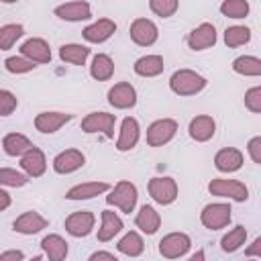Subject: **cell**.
<instances>
[{
	"label": "cell",
	"mask_w": 261,
	"mask_h": 261,
	"mask_svg": "<svg viewBox=\"0 0 261 261\" xmlns=\"http://www.w3.org/2000/svg\"><path fill=\"white\" fill-rule=\"evenodd\" d=\"M206 77L192 69H177L169 77V88L177 96H194L206 88Z\"/></svg>",
	"instance_id": "6da1fadb"
},
{
	"label": "cell",
	"mask_w": 261,
	"mask_h": 261,
	"mask_svg": "<svg viewBox=\"0 0 261 261\" xmlns=\"http://www.w3.org/2000/svg\"><path fill=\"white\" fill-rule=\"evenodd\" d=\"M137 198H139V192H137V186L126 181V179H120L114 190L110 192V196H106V202L110 206H118L122 212L130 214L137 206Z\"/></svg>",
	"instance_id": "7a4b0ae2"
},
{
	"label": "cell",
	"mask_w": 261,
	"mask_h": 261,
	"mask_svg": "<svg viewBox=\"0 0 261 261\" xmlns=\"http://www.w3.org/2000/svg\"><path fill=\"white\" fill-rule=\"evenodd\" d=\"M208 192L212 196H220V198H230L234 202H245L249 198V190L243 181L239 179H224V177H216L208 184Z\"/></svg>",
	"instance_id": "3957f363"
},
{
	"label": "cell",
	"mask_w": 261,
	"mask_h": 261,
	"mask_svg": "<svg viewBox=\"0 0 261 261\" xmlns=\"http://www.w3.org/2000/svg\"><path fill=\"white\" fill-rule=\"evenodd\" d=\"M230 206L224 202H216V204H208L204 206V210L200 212V220L206 228L210 230H218L224 228L230 222Z\"/></svg>",
	"instance_id": "277c9868"
},
{
	"label": "cell",
	"mask_w": 261,
	"mask_h": 261,
	"mask_svg": "<svg viewBox=\"0 0 261 261\" xmlns=\"http://www.w3.org/2000/svg\"><path fill=\"white\" fill-rule=\"evenodd\" d=\"M177 133V122L173 118H159L149 124L147 128V143L151 147H161L169 143Z\"/></svg>",
	"instance_id": "5b68a950"
},
{
	"label": "cell",
	"mask_w": 261,
	"mask_h": 261,
	"mask_svg": "<svg viewBox=\"0 0 261 261\" xmlns=\"http://www.w3.org/2000/svg\"><path fill=\"white\" fill-rule=\"evenodd\" d=\"M192 247V241L186 232H169L159 241V253L165 259H177L186 255Z\"/></svg>",
	"instance_id": "8992f818"
},
{
	"label": "cell",
	"mask_w": 261,
	"mask_h": 261,
	"mask_svg": "<svg viewBox=\"0 0 261 261\" xmlns=\"http://www.w3.org/2000/svg\"><path fill=\"white\" fill-rule=\"evenodd\" d=\"M149 194L157 204L167 206L177 198V184L173 177H153L149 179Z\"/></svg>",
	"instance_id": "52a82bcc"
},
{
	"label": "cell",
	"mask_w": 261,
	"mask_h": 261,
	"mask_svg": "<svg viewBox=\"0 0 261 261\" xmlns=\"http://www.w3.org/2000/svg\"><path fill=\"white\" fill-rule=\"evenodd\" d=\"M114 114L108 112H90L84 120H82V130L84 133H102L104 137L112 139L114 137Z\"/></svg>",
	"instance_id": "ba28073f"
},
{
	"label": "cell",
	"mask_w": 261,
	"mask_h": 261,
	"mask_svg": "<svg viewBox=\"0 0 261 261\" xmlns=\"http://www.w3.org/2000/svg\"><path fill=\"white\" fill-rule=\"evenodd\" d=\"M128 33H130V39L141 47L153 45L157 41V37H159V31H157L155 22L149 20V18H135Z\"/></svg>",
	"instance_id": "9c48e42d"
},
{
	"label": "cell",
	"mask_w": 261,
	"mask_h": 261,
	"mask_svg": "<svg viewBox=\"0 0 261 261\" xmlns=\"http://www.w3.org/2000/svg\"><path fill=\"white\" fill-rule=\"evenodd\" d=\"M108 102L118 110L133 108L137 104V92L128 82H118L108 90Z\"/></svg>",
	"instance_id": "30bf717a"
},
{
	"label": "cell",
	"mask_w": 261,
	"mask_h": 261,
	"mask_svg": "<svg viewBox=\"0 0 261 261\" xmlns=\"http://www.w3.org/2000/svg\"><path fill=\"white\" fill-rule=\"evenodd\" d=\"M20 53L24 59L33 61V63H49L51 61V49H49V43L45 39H39V37H33V39H27L22 45H20Z\"/></svg>",
	"instance_id": "8fae6325"
},
{
	"label": "cell",
	"mask_w": 261,
	"mask_h": 261,
	"mask_svg": "<svg viewBox=\"0 0 261 261\" xmlns=\"http://www.w3.org/2000/svg\"><path fill=\"white\" fill-rule=\"evenodd\" d=\"M94 222H96V216L92 212L80 210V212H73L65 218V230L71 237H88L94 228Z\"/></svg>",
	"instance_id": "7c38bea8"
},
{
	"label": "cell",
	"mask_w": 261,
	"mask_h": 261,
	"mask_svg": "<svg viewBox=\"0 0 261 261\" xmlns=\"http://www.w3.org/2000/svg\"><path fill=\"white\" fill-rule=\"evenodd\" d=\"M216 43V29L214 24L210 22H202L198 24L190 35H188V45L190 49L194 51H202V49H208Z\"/></svg>",
	"instance_id": "4fadbf2b"
},
{
	"label": "cell",
	"mask_w": 261,
	"mask_h": 261,
	"mask_svg": "<svg viewBox=\"0 0 261 261\" xmlns=\"http://www.w3.org/2000/svg\"><path fill=\"white\" fill-rule=\"evenodd\" d=\"M47 218H43L39 212L35 210H29V212H22L14 222H12V228L20 234H37L41 232L43 228H47Z\"/></svg>",
	"instance_id": "5bb4252c"
},
{
	"label": "cell",
	"mask_w": 261,
	"mask_h": 261,
	"mask_svg": "<svg viewBox=\"0 0 261 261\" xmlns=\"http://www.w3.org/2000/svg\"><path fill=\"white\" fill-rule=\"evenodd\" d=\"M114 31H116V22L114 20H110V18H98L96 22H92L90 27H86L82 31V35H84V39L88 43H104V41H108L114 35Z\"/></svg>",
	"instance_id": "9a60e30c"
},
{
	"label": "cell",
	"mask_w": 261,
	"mask_h": 261,
	"mask_svg": "<svg viewBox=\"0 0 261 261\" xmlns=\"http://www.w3.org/2000/svg\"><path fill=\"white\" fill-rule=\"evenodd\" d=\"M73 118V114H67V112H41L37 114L35 118V128L39 133H45V135H51L55 130H59L65 122H69Z\"/></svg>",
	"instance_id": "2e32d148"
},
{
	"label": "cell",
	"mask_w": 261,
	"mask_h": 261,
	"mask_svg": "<svg viewBox=\"0 0 261 261\" xmlns=\"http://www.w3.org/2000/svg\"><path fill=\"white\" fill-rule=\"evenodd\" d=\"M84 163H86V157H84L82 151H77V149H65L59 155H55L53 169L57 173H71V171L80 169Z\"/></svg>",
	"instance_id": "e0dca14e"
},
{
	"label": "cell",
	"mask_w": 261,
	"mask_h": 261,
	"mask_svg": "<svg viewBox=\"0 0 261 261\" xmlns=\"http://www.w3.org/2000/svg\"><path fill=\"white\" fill-rule=\"evenodd\" d=\"M188 130H190V137H192L194 141L204 143V141H208V139L214 137V133H216V122H214L212 116L200 114V116H196V118L190 120Z\"/></svg>",
	"instance_id": "ac0fdd59"
},
{
	"label": "cell",
	"mask_w": 261,
	"mask_h": 261,
	"mask_svg": "<svg viewBox=\"0 0 261 261\" xmlns=\"http://www.w3.org/2000/svg\"><path fill=\"white\" fill-rule=\"evenodd\" d=\"M20 167L24 169V173L29 177H39L45 173L47 169V159H45V153L39 149V147H33L31 151H27L22 157H20Z\"/></svg>",
	"instance_id": "d6986e66"
},
{
	"label": "cell",
	"mask_w": 261,
	"mask_h": 261,
	"mask_svg": "<svg viewBox=\"0 0 261 261\" xmlns=\"http://www.w3.org/2000/svg\"><path fill=\"white\" fill-rule=\"evenodd\" d=\"M55 14L61 20H71V22L88 20L92 16V6L88 2H65L55 8Z\"/></svg>",
	"instance_id": "ffe728a7"
},
{
	"label": "cell",
	"mask_w": 261,
	"mask_h": 261,
	"mask_svg": "<svg viewBox=\"0 0 261 261\" xmlns=\"http://www.w3.org/2000/svg\"><path fill=\"white\" fill-rule=\"evenodd\" d=\"M214 165L218 171H224V173H230V171H237L241 169L243 165V153L234 147H226V149H220L214 157Z\"/></svg>",
	"instance_id": "44dd1931"
},
{
	"label": "cell",
	"mask_w": 261,
	"mask_h": 261,
	"mask_svg": "<svg viewBox=\"0 0 261 261\" xmlns=\"http://www.w3.org/2000/svg\"><path fill=\"white\" fill-rule=\"evenodd\" d=\"M108 190H110V186L106 181H86V184H77V186L69 188L65 192V198L67 200H88V198H94Z\"/></svg>",
	"instance_id": "7402d4cb"
},
{
	"label": "cell",
	"mask_w": 261,
	"mask_h": 261,
	"mask_svg": "<svg viewBox=\"0 0 261 261\" xmlns=\"http://www.w3.org/2000/svg\"><path fill=\"white\" fill-rule=\"evenodd\" d=\"M139 141V122L130 116H126L120 124V135L116 141V149L118 151H130Z\"/></svg>",
	"instance_id": "603a6c76"
},
{
	"label": "cell",
	"mask_w": 261,
	"mask_h": 261,
	"mask_svg": "<svg viewBox=\"0 0 261 261\" xmlns=\"http://www.w3.org/2000/svg\"><path fill=\"white\" fill-rule=\"evenodd\" d=\"M135 224L145 234H155L159 230V226H161V216L153 206L145 204V206H141V210H139V214L135 218Z\"/></svg>",
	"instance_id": "cb8c5ba5"
},
{
	"label": "cell",
	"mask_w": 261,
	"mask_h": 261,
	"mask_svg": "<svg viewBox=\"0 0 261 261\" xmlns=\"http://www.w3.org/2000/svg\"><path fill=\"white\" fill-rule=\"evenodd\" d=\"M41 249L49 257V261H63L67 257V243L59 234H47L41 241Z\"/></svg>",
	"instance_id": "d4e9b609"
},
{
	"label": "cell",
	"mask_w": 261,
	"mask_h": 261,
	"mask_svg": "<svg viewBox=\"0 0 261 261\" xmlns=\"http://www.w3.org/2000/svg\"><path fill=\"white\" fill-rule=\"evenodd\" d=\"M2 147H4V153L10 155V157H22L27 151H31L35 145L20 133H10L4 137L2 141Z\"/></svg>",
	"instance_id": "484cf974"
},
{
	"label": "cell",
	"mask_w": 261,
	"mask_h": 261,
	"mask_svg": "<svg viewBox=\"0 0 261 261\" xmlns=\"http://www.w3.org/2000/svg\"><path fill=\"white\" fill-rule=\"evenodd\" d=\"M163 57L161 55H145L135 61V73L143 77H155L163 71Z\"/></svg>",
	"instance_id": "4316f807"
},
{
	"label": "cell",
	"mask_w": 261,
	"mask_h": 261,
	"mask_svg": "<svg viewBox=\"0 0 261 261\" xmlns=\"http://www.w3.org/2000/svg\"><path fill=\"white\" fill-rule=\"evenodd\" d=\"M112 73H114V63H112L110 55H106V53L94 55L92 65H90V75L98 82H106L112 77Z\"/></svg>",
	"instance_id": "83f0119b"
},
{
	"label": "cell",
	"mask_w": 261,
	"mask_h": 261,
	"mask_svg": "<svg viewBox=\"0 0 261 261\" xmlns=\"http://www.w3.org/2000/svg\"><path fill=\"white\" fill-rule=\"evenodd\" d=\"M120 230H122V220L114 212L104 210L102 212V226L98 228V241L106 243V241L114 239V234H118Z\"/></svg>",
	"instance_id": "f1b7e54d"
},
{
	"label": "cell",
	"mask_w": 261,
	"mask_h": 261,
	"mask_svg": "<svg viewBox=\"0 0 261 261\" xmlns=\"http://www.w3.org/2000/svg\"><path fill=\"white\" fill-rule=\"evenodd\" d=\"M88 55H90V49L86 45H77V43H67V45H61V49H59L61 61H67L73 65H84Z\"/></svg>",
	"instance_id": "f546056e"
},
{
	"label": "cell",
	"mask_w": 261,
	"mask_h": 261,
	"mask_svg": "<svg viewBox=\"0 0 261 261\" xmlns=\"http://www.w3.org/2000/svg\"><path fill=\"white\" fill-rule=\"evenodd\" d=\"M116 249H118L122 255H126V257H139V255L145 251V243H143V239L139 237V232L130 230V232H126V234L116 243Z\"/></svg>",
	"instance_id": "4dcf8cb0"
},
{
	"label": "cell",
	"mask_w": 261,
	"mask_h": 261,
	"mask_svg": "<svg viewBox=\"0 0 261 261\" xmlns=\"http://www.w3.org/2000/svg\"><path fill=\"white\" fill-rule=\"evenodd\" d=\"M232 69L241 75H261V59L253 55H241L232 61Z\"/></svg>",
	"instance_id": "1f68e13d"
},
{
	"label": "cell",
	"mask_w": 261,
	"mask_h": 261,
	"mask_svg": "<svg viewBox=\"0 0 261 261\" xmlns=\"http://www.w3.org/2000/svg\"><path fill=\"white\" fill-rule=\"evenodd\" d=\"M245 239H247V228L239 224V226H234L232 230H228V232L222 237L220 247H222L224 253H234L237 249H241V245L245 243Z\"/></svg>",
	"instance_id": "d6a6232c"
},
{
	"label": "cell",
	"mask_w": 261,
	"mask_h": 261,
	"mask_svg": "<svg viewBox=\"0 0 261 261\" xmlns=\"http://www.w3.org/2000/svg\"><path fill=\"white\" fill-rule=\"evenodd\" d=\"M251 41V29H247V27H226V31H224V43L228 45V47H241V45H245V43H249Z\"/></svg>",
	"instance_id": "836d02e7"
},
{
	"label": "cell",
	"mask_w": 261,
	"mask_h": 261,
	"mask_svg": "<svg viewBox=\"0 0 261 261\" xmlns=\"http://www.w3.org/2000/svg\"><path fill=\"white\" fill-rule=\"evenodd\" d=\"M22 35H24L22 24H4V27H0V49L2 51L10 49Z\"/></svg>",
	"instance_id": "e575fe53"
},
{
	"label": "cell",
	"mask_w": 261,
	"mask_h": 261,
	"mask_svg": "<svg viewBox=\"0 0 261 261\" xmlns=\"http://www.w3.org/2000/svg\"><path fill=\"white\" fill-rule=\"evenodd\" d=\"M220 12L228 18H245L249 14V2L247 0H226L220 4Z\"/></svg>",
	"instance_id": "d590c367"
},
{
	"label": "cell",
	"mask_w": 261,
	"mask_h": 261,
	"mask_svg": "<svg viewBox=\"0 0 261 261\" xmlns=\"http://www.w3.org/2000/svg\"><path fill=\"white\" fill-rule=\"evenodd\" d=\"M29 181L27 173H20L16 169L10 167H0V186H8V188H22Z\"/></svg>",
	"instance_id": "8d00e7d4"
},
{
	"label": "cell",
	"mask_w": 261,
	"mask_h": 261,
	"mask_svg": "<svg viewBox=\"0 0 261 261\" xmlns=\"http://www.w3.org/2000/svg\"><path fill=\"white\" fill-rule=\"evenodd\" d=\"M4 67H6L10 73H27V71H33L37 65L20 55V57H8V59L4 61Z\"/></svg>",
	"instance_id": "74e56055"
},
{
	"label": "cell",
	"mask_w": 261,
	"mask_h": 261,
	"mask_svg": "<svg viewBox=\"0 0 261 261\" xmlns=\"http://www.w3.org/2000/svg\"><path fill=\"white\" fill-rule=\"evenodd\" d=\"M177 0H151L149 2V8L157 14V16H163V18H167V16H171L175 10H177Z\"/></svg>",
	"instance_id": "f35d334b"
},
{
	"label": "cell",
	"mask_w": 261,
	"mask_h": 261,
	"mask_svg": "<svg viewBox=\"0 0 261 261\" xmlns=\"http://www.w3.org/2000/svg\"><path fill=\"white\" fill-rule=\"evenodd\" d=\"M16 104H18V100H16V96H14L12 92L0 90V116L12 114V112L16 110Z\"/></svg>",
	"instance_id": "ab89813d"
},
{
	"label": "cell",
	"mask_w": 261,
	"mask_h": 261,
	"mask_svg": "<svg viewBox=\"0 0 261 261\" xmlns=\"http://www.w3.org/2000/svg\"><path fill=\"white\" fill-rule=\"evenodd\" d=\"M245 106L251 112H261V86H253L251 90H247L245 94Z\"/></svg>",
	"instance_id": "60d3db41"
},
{
	"label": "cell",
	"mask_w": 261,
	"mask_h": 261,
	"mask_svg": "<svg viewBox=\"0 0 261 261\" xmlns=\"http://www.w3.org/2000/svg\"><path fill=\"white\" fill-rule=\"evenodd\" d=\"M247 149H249L251 159H253L255 163H261V137H253V139L249 141Z\"/></svg>",
	"instance_id": "b9f144b4"
},
{
	"label": "cell",
	"mask_w": 261,
	"mask_h": 261,
	"mask_svg": "<svg viewBox=\"0 0 261 261\" xmlns=\"http://www.w3.org/2000/svg\"><path fill=\"white\" fill-rule=\"evenodd\" d=\"M24 253L20 249H10V251H4L0 253V261H22Z\"/></svg>",
	"instance_id": "7bdbcfd3"
},
{
	"label": "cell",
	"mask_w": 261,
	"mask_h": 261,
	"mask_svg": "<svg viewBox=\"0 0 261 261\" xmlns=\"http://www.w3.org/2000/svg\"><path fill=\"white\" fill-rule=\"evenodd\" d=\"M88 261H118V259L112 253H108V251H96V253L90 255Z\"/></svg>",
	"instance_id": "ee69618b"
},
{
	"label": "cell",
	"mask_w": 261,
	"mask_h": 261,
	"mask_svg": "<svg viewBox=\"0 0 261 261\" xmlns=\"http://www.w3.org/2000/svg\"><path fill=\"white\" fill-rule=\"evenodd\" d=\"M245 255H247V257H261V239H259V237L251 243V247L245 251Z\"/></svg>",
	"instance_id": "f6af8a7d"
},
{
	"label": "cell",
	"mask_w": 261,
	"mask_h": 261,
	"mask_svg": "<svg viewBox=\"0 0 261 261\" xmlns=\"http://www.w3.org/2000/svg\"><path fill=\"white\" fill-rule=\"evenodd\" d=\"M10 202H12L10 194H8V192H4V190L0 188V210H6V208L10 206Z\"/></svg>",
	"instance_id": "bcb514c9"
},
{
	"label": "cell",
	"mask_w": 261,
	"mask_h": 261,
	"mask_svg": "<svg viewBox=\"0 0 261 261\" xmlns=\"http://www.w3.org/2000/svg\"><path fill=\"white\" fill-rule=\"evenodd\" d=\"M188 261H206V255H204V251L200 249V251H196V253H194V255H192Z\"/></svg>",
	"instance_id": "7dc6e473"
},
{
	"label": "cell",
	"mask_w": 261,
	"mask_h": 261,
	"mask_svg": "<svg viewBox=\"0 0 261 261\" xmlns=\"http://www.w3.org/2000/svg\"><path fill=\"white\" fill-rule=\"evenodd\" d=\"M31 261H43V259H41V255H35V257L31 259Z\"/></svg>",
	"instance_id": "c3c4849f"
}]
</instances>
